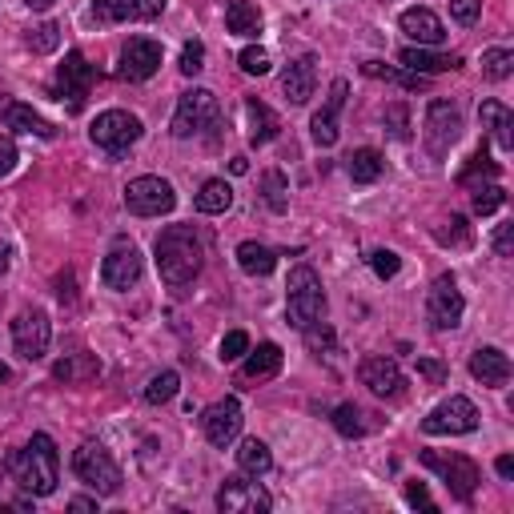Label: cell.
I'll use <instances>...</instances> for the list:
<instances>
[{"instance_id":"6da1fadb","label":"cell","mask_w":514,"mask_h":514,"mask_svg":"<svg viewBox=\"0 0 514 514\" xmlns=\"http://www.w3.org/2000/svg\"><path fill=\"white\" fill-rule=\"evenodd\" d=\"M201 257H205V249H201V237L193 233V225L161 229V237H157V274L169 290H181L201 274Z\"/></svg>"},{"instance_id":"7a4b0ae2","label":"cell","mask_w":514,"mask_h":514,"mask_svg":"<svg viewBox=\"0 0 514 514\" xmlns=\"http://www.w3.org/2000/svg\"><path fill=\"white\" fill-rule=\"evenodd\" d=\"M9 470L17 478V486L33 498H45L57 490L61 482V454H57V442L49 434H33V442L25 450H17L9 458Z\"/></svg>"},{"instance_id":"3957f363","label":"cell","mask_w":514,"mask_h":514,"mask_svg":"<svg viewBox=\"0 0 514 514\" xmlns=\"http://www.w3.org/2000/svg\"><path fill=\"white\" fill-rule=\"evenodd\" d=\"M286 318L294 330H310L314 322L326 318V290H322V278L310 270V266H298L286 282Z\"/></svg>"},{"instance_id":"277c9868","label":"cell","mask_w":514,"mask_h":514,"mask_svg":"<svg viewBox=\"0 0 514 514\" xmlns=\"http://www.w3.org/2000/svg\"><path fill=\"white\" fill-rule=\"evenodd\" d=\"M73 474L101 498L117 494L121 490V466L113 462V454L101 446V442H81L77 454H73Z\"/></svg>"},{"instance_id":"5b68a950","label":"cell","mask_w":514,"mask_h":514,"mask_svg":"<svg viewBox=\"0 0 514 514\" xmlns=\"http://www.w3.org/2000/svg\"><path fill=\"white\" fill-rule=\"evenodd\" d=\"M221 121V109H217V97L209 89H189L181 93L177 101V113H173V137L177 141H189L197 133H205L209 125Z\"/></svg>"},{"instance_id":"8992f818","label":"cell","mask_w":514,"mask_h":514,"mask_svg":"<svg viewBox=\"0 0 514 514\" xmlns=\"http://www.w3.org/2000/svg\"><path fill=\"white\" fill-rule=\"evenodd\" d=\"M141 133H145V129H141V117H133V113H125V109L101 113V117L93 121V129H89L93 145L105 149V153H113V157L129 153V149L141 141Z\"/></svg>"},{"instance_id":"52a82bcc","label":"cell","mask_w":514,"mask_h":514,"mask_svg":"<svg viewBox=\"0 0 514 514\" xmlns=\"http://www.w3.org/2000/svg\"><path fill=\"white\" fill-rule=\"evenodd\" d=\"M422 466H426V470H434V474L454 490V498H462V502H470V494H474V490H478V482H482V470H478L466 454L422 450Z\"/></svg>"},{"instance_id":"ba28073f","label":"cell","mask_w":514,"mask_h":514,"mask_svg":"<svg viewBox=\"0 0 514 514\" xmlns=\"http://www.w3.org/2000/svg\"><path fill=\"white\" fill-rule=\"evenodd\" d=\"M141 270H145V262H141V249H137L129 237H117V241H113V249L105 253L101 282H105L109 290L125 294V290H133V286L141 282Z\"/></svg>"},{"instance_id":"9c48e42d","label":"cell","mask_w":514,"mask_h":514,"mask_svg":"<svg viewBox=\"0 0 514 514\" xmlns=\"http://www.w3.org/2000/svg\"><path fill=\"white\" fill-rule=\"evenodd\" d=\"M125 205L137 217H161V213H173L177 193H173V185L165 177H137L125 189Z\"/></svg>"},{"instance_id":"30bf717a","label":"cell","mask_w":514,"mask_h":514,"mask_svg":"<svg viewBox=\"0 0 514 514\" xmlns=\"http://www.w3.org/2000/svg\"><path fill=\"white\" fill-rule=\"evenodd\" d=\"M270 506H274V498L262 482L225 478V486L217 490V510L221 514H266Z\"/></svg>"},{"instance_id":"8fae6325","label":"cell","mask_w":514,"mask_h":514,"mask_svg":"<svg viewBox=\"0 0 514 514\" xmlns=\"http://www.w3.org/2000/svg\"><path fill=\"white\" fill-rule=\"evenodd\" d=\"M49 342H53V326H49L45 310H25L13 322V346L25 362H41L49 354Z\"/></svg>"},{"instance_id":"7c38bea8","label":"cell","mask_w":514,"mask_h":514,"mask_svg":"<svg viewBox=\"0 0 514 514\" xmlns=\"http://www.w3.org/2000/svg\"><path fill=\"white\" fill-rule=\"evenodd\" d=\"M422 430L426 434H470V430H478V406L470 398L454 394V398H446L442 406H434L426 414Z\"/></svg>"},{"instance_id":"4fadbf2b","label":"cell","mask_w":514,"mask_h":514,"mask_svg":"<svg viewBox=\"0 0 514 514\" xmlns=\"http://www.w3.org/2000/svg\"><path fill=\"white\" fill-rule=\"evenodd\" d=\"M422 137H426V149L434 157H446L450 145L462 137V113L450 101H434L430 113H426V133Z\"/></svg>"},{"instance_id":"5bb4252c","label":"cell","mask_w":514,"mask_h":514,"mask_svg":"<svg viewBox=\"0 0 514 514\" xmlns=\"http://www.w3.org/2000/svg\"><path fill=\"white\" fill-rule=\"evenodd\" d=\"M426 314H430V326H434V330H454V326L462 322L466 302H462V294H458V286H454V278H450V274H442V278L430 286Z\"/></svg>"},{"instance_id":"9a60e30c","label":"cell","mask_w":514,"mask_h":514,"mask_svg":"<svg viewBox=\"0 0 514 514\" xmlns=\"http://www.w3.org/2000/svg\"><path fill=\"white\" fill-rule=\"evenodd\" d=\"M358 378H362V386H366L370 394H378V398H398V394H402V386H406V378H402L398 362H394V358H386V354H370V358H362Z\"/></svg>"},{"instance_id":"2e32d148","label":"cell","mask_w":514,"mask_h":514,"mask_svg":"<svg viewBox=\"0 0 514 514\" xmlns=\"http://www.w3.org/2000/svg\"><path fill=\"white\" fill-rule=\"evenodd\" d=\"M241 402L237 398H221V402H213L209 410H205V418H201V426H205V438L213 442V446H233L237 442V434H241Z\"/></svg>"},{"instance_id":"e0dca14e","label":"cell","mask_w":514,"mask_h":514,"mask_svg":"<svg viewBox=\"0 0 514 514\" xmlns=\"http://www.w3.org/2000/svg\"><path fill=\"white\" fill-rule=\"evenodd\" d=\"M93 81H97V69L73 49L69 57H65V65H61V73H57V93H61V101L69 97V105L73 109H81L85 105V97H89V89H93Z\"/></svg>"},{"instance_id":"ac0fdd59","label":"cell","mask_w":514,"mask_h":514,"mask_svg":"<svg viewBox=\"0 0 514 514\" xmlns=\"http://www.w3.org/2000/svg\"><path fill=\"white\" fill-rule=\"evenodd\" d=\"M165 13V0H93V17L101 25L117 21H157Z\"/></svg>"},{"instance_id":"d6986e66","label":"cell","mask_w":514,"mask_h":514,"mask_svg":"<svg viewBox=\"0 0 514 514\" xmlns=\"http://www.w3.org/2000/svg\"><path fill=\"white\" fill-rule=\"evenodd\" d=\"M161 69V45L149 37H133L121 49V77L125 81H149Z\"/></svg>"},{"instance_id":"ffe728a7","label":"cell","mask_w":514,"mask_h":514,"mask_svg":"<svg viewBox=\"0 0 514 514\" xmlns=\"http://www.w3.org/2000/svg\"><path fill=\"white\" fill-rule=\"evenodd\" d=\"M346 93H350V85L338 77L334 85H330V97H326V105L314 113V121H310V133H314V141L322 145V149H330L334 141H338V117H342V109H346Z\"/></svg>"},{"instance_id":"44dd1931","label":"cell","mask_w":514,"mask_h":514,"mask_svg":"<svg viewBox=\"0 0 514 514\" xmlns=\"http://www.w3.org/2000/svg\"><path fill=\"white\" fill-rule=\"evenodd\" d=\"M314 89H318V61L306 53V57H298V61L286 65V73H282V93L290 97V105H306V101L314 97Z\"/></svg>"},{"instance_id":"7402d4cb","label":"cell","mask_w":514,"mask_h":514,"mask_svg":"<svg viewBox=\"0 0 514 514\" xmlns=\"http://www.w3.org/2000/svg\"><path fill=\"white\" fill-rule=\"evenodd\" d=\"M398 65L418 73V77H434V73H446V69H458L462 57L458 53H438V49H422V45H406L398 53Z\"/></svg>"},{"instance_id":"603a6c76","label":"cell","mask_w":514,"mask_h":514,"mask_svg":"<svg viewBox=\"0 0 514 514\" xmlns=\"http://www.w3.org/2000/svg\"><path fill=\"white\" fill-rule=\"evenodd\" d=\"M398 25H402V33H406L414 45H422V49H438V45L446 41V29H442V21H438L430 9H406Z\"/></svg>"},{"instance_id":"cb8c5ba5","label":"cell","mask_w":514,"mask_h":514,"mask_svg":"<svg viewBox=\"0 0 514 514\" xmlns=\"http://www.w3.org/2000/svg\"><path fill=\"white\" fill-rule=\"evenodd\" d=\"M470 374L482 382V386H506L510 382V358L498 350V346H478L470 354Z\"/></svg>"},{"instance_id":"d4e9b609","label":"cell","mask_w":514,"mask_h":514,"mask_svg":"<svg viewBox=\"0 0 514 514\" xmlns=\"http://www.w3.org/2000/svg\"><path fill=\"white\" fill-rule=\"evenodd\" d=\"M282 346L278 342H262L257 350H245V362H241V374L249 378V382H266V378H274L278 370H282Z\"/></svg>"},{"instance_id":"484cf974","label":"cell","mask_w":514,"mask_h":514,"mask_svg":"<svg viewBox=\"0 0 514 514\" xmlns=\"http://www.w3.org/2000/svg\"><path fill=\"white\" fill-rule=\"evenodd\" d=\"M245 117H249V145H270L278 137V129H282L278 113L266 101H257V97L245 101Z\"/></svg>"},{"instance_id":"4316f807","label":"cell","mask_w":514,"mask_h":514,"mask_svg":"<svg viewBox=\"0 0 514 514\" xmlns=\"http://www.w3.org/2000/svg\"><path fill=\"white\" fill-rule=\"evenodd\" d=\"M478 121H482V129L498 141V149H514V117H510V109L502 105V101H482L478 105Z\"/></svg>"},{"instance_id":"83f0119b","label":"cell","mask_w":514,"mask_h":514,"mask_svg":"<svg viewBox=\"0 0 514 514\" xmlns=\"http://www.w3.org/2000/svg\"><path fill=\"white\" fill-rule=\"evenodd\" d=\"M101 374V358L97 354H65L57 366H53V378L65 382V386H81V382H93Z\"/></svg>"},{"instance_id":"f1b7e54d","label":"cell","mask_w":514,"mask_h":514,"mask_svg":"<svg viewBox=\"0 0 514 514\" xmlns=\"http://www.w3.org/2000/svg\"><path fill=\"white\" fill-rule=\"evenodd\" d=\"M237 266H241L249 278H270L274 266H278V253L266 249L262 241H241V245H237Z\"/></svg>"},{"instance_id":"f546056e","label":"cell","mask_w":514,"mask_h":514,"mask_svg":"<svg viewBox=\"0 0 514 514\" xmlns=\"http://www.w3.org/2000/svg\"><path fill=\"white\" fill-rule=\"evenodd\" d=\"M0 117H5V125L9 129H21V133H33V137H45V141H53L57 137V129L41 117V113H33L29 105H17V101H9L5 109H0Z\"/></svg>"},{"instance_id":"4dcf8cb0","label":"cell","mask_w":514,"mask_h":514,"mask_svg":"<svg viewBox=\"0 0 514 514\" xmlns=\"http://www.w3.org/2000/svg\"><path fill=\"white\" fill-rule=\"evenodd\" d=\"M225 29L233 37H257L262 33V9L249 5V0H229L225 5Z\"/></svg>"},{"instance_id":"1f68e13d","label":"cell","mask_w":514,"mask_h":514,"mask_svg":"<svg viewBox=\"0 0 514 514\" xmlns=\"http://www.w3.org/2000/svg\"><path fill=\"white\" fill-rule=\"evenodd\" d=\"M346 161H350L346 169H350L354 185H374V181L386 173V157H382L378 149H354Z\"/></svg>"},{"instance_id":"d6a6232c","label":"cell","mask_w":514,"mask_h":514,"mask_svg":"<svg viewBox=\"0 0 514 514\" xmlns=\"http://www.w3.org/2000/svg\"><path fill=\"white\" fill-rule=\"evenodd\" d=\"M237 466H241V474L262 478V474H270L274 454H270V446H266L262 438H245V442H241V450H237Z\"/></svg>"},{"instance_id":"836d02e7","label":"cell","mask_w":514,"mask_h":514,"mask_svg":"<svg viewBox=\"0 0 514 514\" xmlns=\"http://www.w3.org/2000/svg\"><path fill=\"white\" fill-rule=\"evenodd\" d=\"M257 193H262V201L274 209V213H286L290 209V181L282 169H266L262 173V185H257Z\"/></svg>"},{"instance_id":"e575fe53","label":"cell","mask_w":514,"mask_h":514,"mask_svg":"<svg viewBox=\"0 0 514 514\" xmlns=\"http://www.w3.org/2000/svg\"><path fill=\"white\" fill-rule=\"evenodd\" d=\"M201 213H225L229 205H233V189H229V181L225 177H213V181H205L201 185V193H197V201H193Z\"/></svg>"},{"instance_id":"d590c367","label":"cell","mask_w":514,"mask_h":514,"mask_svg":"<svg viewBox=\"0 0 514 514\" xmlns=\"http://www.w3.org/2000/svg\"><path fill=\"white\" fill-rule=\"evenodd\" d=\"M177 386H181V378H177L173 370H161L157 378H149V386H145V402H149V406H165V402H173V398H177Z\"/></svg>"},{"instance_id":"8d00e7d4","label":"cell","mask_w":514,"mask_h":514,"mask_svg":"<svg viewBox=\"0 0 514 514\" xmlns=\"http://www.w3.org/2000/svg\"><path fill=\"white\" fill-rule=\"evenodd\" d=\"M362 73L366 77H386V81H394V85H402V89H426V77H418V73H398V69H386L382 61H366L362 65Z\"/></svg>"},{"instance_id":"74e56055","label":"cell","mask_w":514,"mask_h":514,"mask_svg":"<svg viewBox=\"0 0 514 514\" xmlns=\"http://www.w3.org/2000/svg\"><path fill=\"white\" fill-rule=\"evenodd\" d=\"M482 73H486L490 81H506V77L514 73V53H510V49H490V53H482Z\"/></svg>"},{"instance_id":"f35d334b","label":"cell","mask_w":514,"mask_h":514,"mask_svg":"<svg viewBox=\"0 0 514 514\" xmlns=\"http://www.w3.org/2000/svg\"><path fill=\"white\" fill-rule=\"evenodd\" d=\"M334 426H338V434H346V438H362V434H366L362 410H358L354 402H346V406L334 410Z\"/></svg>"},{"instance_id":"ab89813d","label":"cell","mask_w":514,"mask_h":514,"mask_svg":"<svg viewBox=\"0 0 514 514\" xmlns=\"http://www.w3.org/2000/svg\"><path fill=\"white\" fill-rule=\"evenodd\" d=\"M237 65H241V73H249V77H266V73H270V53H266L262 45H249V49H241Z\"/></svg>"},{"instance_id":"60d3db41","label":"cell","mask_w":514,"mask_h":514,"mask_svg":"<svg viewBox=\"0 0 514 514\" xmlns=\"http://www.w3.org/2000/svg\"><path fill=\"white\" fill-rule=\"evenodd\" d=\"M474 177H486V181H494V177H498V161H490V153H486V149H478V153L470 157V165L462 169V177H458V181H462V185H470Z\"/></svg>"},{"instance_id":"b9f144b4","label":"cell","mask_w":514,"mask_h":514,"mask_svg":"<svg viewBox=\"0 0 514 514\" xmlns=\"http://www.w3.org/2000/svg\"><path fill=\"white\" fill-rule=\"evenodd\" d=\"M57 45H61V25H53V21H45L41 29L29 33V49L33 53H53Z\"/></svg>"},{"instance_id":"7bdbcfd3","label":"cell","mask_w":514,"mask_h":514,"mask_svg":"<svg viewBox=\"0 0 514 514\" xmlns=\"http://www.w3.org/2000/svg\"><path fill=\"white\" fill-rule=\"evenodd\" d=\"M502 201H506V193H502V189H498L494 181H490V185H478V189H474V213H482V217H486V213H494V209H498Z\"/></svg>"},{"instance_id":"ee69618b","label":"cell","mask_w":514,"mask_h":514,"mask_svg":"<svg viewBox=\"0 0 514 514\" xmlns=\"http://www.w3.org/2000/svg\"><path fill=\"white\" fill-rule=\"evenodd\" d=\"M370 266H374L378 278H394V274L402 270V257H398L394 249H374V253H370Z\"/></svg>"},{"instance_id":"f6af8a7d","label":"cell","mask_w":514,"mask_h":514,"mask_svg":"<svg viewBox=\"0 0 514 514\" xmlns=\"http://www.w3.org/2000/svg\"><path fill=\"white\" fill-rule=\"evenodd\" d=\"M386 129H390L394 141H410V113H406V105H390L386 109Z\"/></svg>"},{"instance_id":"bcb514c9","label":"cell","mask_w":514,"mask_h":514,"mask_svg":"<svg viewBox=\"0 0 514 514\" xmlns=\"http://www.w3.org/2000/svg\"><path fill=\"white\" fill-rule=\"evenodd\" d=\"M306 334V346H310V354H326V350H334V330L326 326V322H314L310 330H302Z\"/></svg>"},{"instance_id":"7dc6e473","label":"cell","mask_w":514,"mask_h":514,"mask_svg":"<svg viewBox=\"0 0 514 514\" xmlns=\"http://www.w3.org/2000/svg\"><path fill=\"white\" fill-rule=\"evenodd\" d=\"M205 69V45L201 41H189L185 49H181V73L185 77H197Z\"/></svg>"},{"instance_id":"c3c4849f","label":"cell","mask_w":514,"mask_h":514,"mask_svg":"<svg viewBox=\"0 0 514 514\" xmlns=\"http://www.w3.org/2000/svg\"><path fill=\"white\" fill-rule=\"evenodd\" d=\"M245 350H249V334L245 330H233V334L221 338V362H237V358H245Z\"/></svg>"},{"instance_id":"681fc988","label":"cell","mask_w":514,"mask_h":514,"mask_svg":"<svg viewBox=\"0 0 514 514\" xmlns=\"http://www.w3.org/2000/svg\"><path fill=\"white\" fill-rule=\"evenodd\" d=\"M450 229H438V241H454V245H470V225H466V217H450L446 221Z\"/></svg>"},{"instance_id":"f907efd6","label":"cell","mask_w":514,"mask_h":514,"mask_svg":"<svg viewBox=\"0 0 514 514\" xmlns=\"http://www.w3.org/2000/svg\"><path fill=\"white\" fill-rule=\"evenodd\" d=\"M478 13H482V0H450V17L458 25H474Z\"/></svg>"},{"instance_id":"816d5d0a","label":"cell","mask_w":514,"mask_h":514,"mask_svg":"<svg viewBox=\"0 0 514 514\" xmlns=\"http://www.w3.org/2000/svg\"><path fill=\"white\" fill-rule=\"evenodd\" d=\"M418 374L430 382V386H442L446 378H450V370H446V362H438V358H418Z\"/></svg>"},{"instance_id":"f5cc1de1","label":"cell","mask_w":514,"mask_h":514,"mask_svg":"<svg viewBox=\"0 0 514 514\" xmlns=\"http://www.w3.org/2000/svg\"><path fill=\"white\" fill-rule=\"evenodd\" d=\"M13 169H17V141L0 137V177H9Z\"/></svg>"},{"instance_id":"db71d44e","label":"cell","mask_w":514,"mask_h":514,"mask_svg":"<svg viewBox=\"0 0 514 514\" xmlns=\"http://www.w3.org/2000/svg\"><path fill=\"white\" fill-rule=\"evenodd\" d=\"M494 253L498 257H510L514 253V225H498L494 229Z\"/></svg>"},{"instance_id":"11a10c76","label":"cell","mask_w":514,"mask_h":514,"mask_svg":"<svg viewBox=\"0 0 514 514\" xmlns=\"http://www.w3.org/2000/svg\"><path fill=\"white\" fill-rule=\"evenodd\" d=\"M406 502H410V506H426V510H434V498H430V490H426L422 482H406Z\"/></svg>"},{"instance_id":"9f6ffc18","label":"cell","mask_w":514,"mask_h":514,"mask_svg":"<svg viewBox=\"0 0 514 514\" xmlns=\"http://www.w3.org/2000/svg\"><path fill=\"white\" fill-rule=\"evenodd\" d=\"M494 470H498L502 478H514V458H510V454H502V458L494 462Z\"/></svg>"},{"instance_id":"6f0895ef","label":"cell","mask_w":514,"mask_h":514,"mask_svg":"<svg viewBox=\"0 0 514 514\" xmlns=\"http://www.w3.org/2000/svg\"><path fill=\"white\" fill-rule=\"evenodd\" d=\"M9 262H13V249L0 241V278H5V270H9Z\"/></svg>"},{"instance_id":"680465c9","label":"cell","mask_w":514,"mask_h":514,"mask_svg":"<svg viewBox=\"0 0 514 514\" xmlns=\"http://www.w3.org/2000/svg\"><path fill=\"white\" fill-rule=\"evenodd\" d=\"M69 510H97V498H73Z\"/></svg>"},{"instance_id":"91938a15","label":"cell","mask_w":514,"mask_h":514,"mask_svg":"<svg viewBox=\"0 0 514 514\" xmlns=\"http://www.w3.org/2000/svg\"><path fill=\"white\" fill-rule=\"evenodd\" d=\"M229 169L241 177V173H249V161H245V157H233V161H229Z\"/></svg>"},{"instance_id":"94428289","label":"cell","mask_w":514,"mask_h":514,"mask_svg":"<svg viewBox=\"0 0 514 514\" xmlns=\"http://www.w3.org/2000/svg\"><path fill=\"white\" fill-rule=\"evenodd\" d=\"M25 5H29V9H37V13H45V9H53V5H57V0H25Z\"/></svg>"},{"instance_id":"6125c7cd","label":"cell","mask_w":514,"mask_h":514,"mask_svg":"<svg viewBox=\"0 0 514 514\" xmlns=\"http://www.w3.org/2000/svg\"><path fill=\"white\" fill-rule=\"evenodd\" d=\"M9 378H13V374H9V366H5V362H0V382H9Z\"/></svg>"}]
</instances>
